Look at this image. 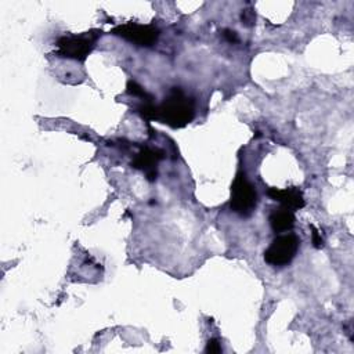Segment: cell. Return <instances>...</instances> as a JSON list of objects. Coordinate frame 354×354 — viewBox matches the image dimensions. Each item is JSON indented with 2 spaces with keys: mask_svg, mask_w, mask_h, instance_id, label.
<instances>
[{
  "mask_svg": "<svg viewBox=\"0 0 354 354\" xmlns=\"http://www.w3.org/2000/svg\"><path fill=\"white\" fill-rule=\"evenodd\" d=\"M195 115L192 98L187 97L181 88L173 87L162 104L156 105V120L173 129L187 126Z\"/></svg>",
  "mask_w": 354,
  "mask_h": 354,
  "instance_id": "cell-1",
  "label": "cell"
},
{
  "mask_svg": "<svg viewBox=\"0 0 354 354\" xmlns=\"http://www.w3.org/2000/svg\"><path fill=\"white\" fill-rule=\"evenodd\" d=\"M97 37L98 33L93 32L62 36L57 40V54L64 58L83 62L94 48Z\"/></svg>",
  "mask_w": 354,
  "mask_h": 354,
  "instance_id": "cell-2",
  "label": "cell"
},
{
  "mask_svg": "<svg viewBox=\"0 0 354 354\" xmlns=\"http://www.w3.org/2000/svg\"><path fill=\"white\" fill-rule=\"evenodd\" d=\"M257 205V192L248 181L243 173H238L231 185L230 206L236 214L248 217L253 213Z\"/></svg>",
  "mask_w": 354,
  "mask_h": 354,
  "instance_id": "cell-3",
  "label": "cell"
},
{
  "mask_svg": "<svg viewBox=\"0 0 354 354\" xmlns=\"http://www.w3.org/2000/svg\"><path fill=\"white\" fill-rule=\"evenodd\" d=\"M299 238L295 234H283L277 236L264 252V260L270 266L282 267L289 264L297 253Z\"/></svg>",
  "mask_w": 354,
  "mask_h": 354,
  "instance_id": "cell-4",
  "label": "cell"
},
{
  "mask_svg": "<svg viewBox=\"0 0 354 354\" xmlns=\"http://www.w3.org/2000/svg\"><path fill=\"white\" fill-rule=\"evenodd\" d=\"M112 35L122 37L136 46L151 47L159 37V29L153 25H141L136 22H127L118 25L112 29Z\"/></svg>",
  "mask_w": 354,
  "mask_h": 354,
  "instance_id": "cell-5",
  "label": "cell"
},
{
  "mask_svg": "<svg viewBox=\"0 0 354 354\" xmlns=\"http://www.w3.org/2000/svg\"><path fill=\"white\" fill-rule=\"evenodd\" d=\"M163 158H165V152L162 149L144 147L131 160V166L137 170H142L148 181H155L158 176L156 165Z\"/></svg>",
  "mask_w": 354,
  "mask_h": 354,
  "instance_id": "cell-6",
  "label": "cell"
},
{
  "mask_svg": "<svg viewBox=\"0 0 354 354\" xmlns=\"http://www.w3.org/2000/svg\"><path fill=\"white\" fill-rule=\"evenodd\" d=\"M267 195L282 205V207H286L292 212L299 210L304 206V198L303 192L299 189V187H288L283 189L271 187L267 189Z\"/></svg>",
  "mask_w": 354,
  "mask_h": 354,
  "instance_id": "cell-7",
  "label": "cell"
},
{
  "mask_svg": "<svg viewBox=\"0 0 354 354\" xmlns=\"http://www.w3.org/2000/svg\"><path fill=\"white\" fill-rule=\"evenodd\" d=\"M268 221H270L272 231L285 232V231H290L293 228L296 218H295V214L292 210H289L286 207H279V209H274L270 213Z\"/></svg>",
  "mask_w": 354,
  "mask_h": 354,
  "instance_id": "cell-8",
  "label": "cell"
},
{
  "mask_svg": "<svg viewBox=\"0 0 354 354\" xmlns=\"http://www.w3.org/2000/svg\"><path fill=\"white\" fill-rule=\"evenodd\" d=\"M126 91H127L130 95L144 98V101H152V100H153V97L149 95V94H148L137 82H134V80H129V82H127Z\"/></svg>",
  "mask_w": 354,
  "mask_h": 354,
  "instance_id": "cell-9",
  "label": "cell"
},
{
  "mask_svg": "<svg viewBox=\"0 0 354 354\" xmlns=\"http://www.w3.org/2000/svg\"><path fill=\"white\" fill-rule=\"evenodd\" d=\"M311 228V239H313V246L317 248V249H321L324 246V239L321 236V232L311 224L310 225Z\"/></svg>",
  "mask_w": 354,
  "mask_h": 354,
  "instance_id": "cell-10",
  "label": "cell"
},
{
  "mask_svg": "<svg viewBox=\"0 0 354 354\" xmlns=\"http://www.w3.org/2000/svg\"><path fill=\"white\" fill-rule=\"evenodd\" d=\"M206 353L209 354H217L221 351V344L217 339H210L207 343H206V348H205Z\"/></svg>",
  "mask_w": 354,
  "mask_h": 354,
  "instance_id": "cell-11",
  "label": "cell"
},
{
  "mask_svg": "<svg viewBox=\"0 0 354 354\" xmlns=\"http://www.w3.org/2000/svg\"><path fill=\"white\" fill-rule=\"evenodd\" d=\"M241 18H242V24H245L246 26H250V25H253L254 19H256V15H254V12H253V11H250V10H245V11L242 12Z\"/></svg>",
  "mask_w": 354,
  "mask_h": 354,
  "instance_id": "cell-12",
  "label": "cell"
},
{
  "mask_svg": "<svg viewBox=\"0 0 354 354\" xmlns=\"http://www.w3.org/2000/svg\"><path fill=\"white\" fill-rule=\"evenodd\" d=\"M223 36H224V39H225L228 43H236V41H238V35H236V32H234V30H231V29H225L224 33H223Z\"/></svg>",
  "mask_w": 354,
  "mask_h": 354,
  "instance_id": "cell-13",
  "label": "cell"
}]
</instances>
